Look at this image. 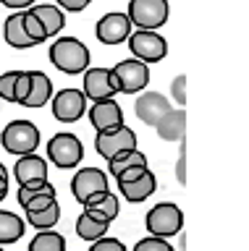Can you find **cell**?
<instances>
[{
    "label": "cell",
    "mask_w": 249,
    "mask_h": 251,
    "mask_svg": "<svg viewBox=\"0 0 249 251\" xmlns=\"http://www.w3.org/2000/svg\"><path fill=\"white\" fill-rule=\"evenodd\" d=\"M50 63L60 74H68V76L84 74L89 68V50L76 37H58L50 45Z\"/></svg>",
    "instance_id": "obj_1"
},
{
    "label": "cell",
    "mask_w": 249,
    "mask_h": 251,
    "mask_svg": "<svg viewBox=\"0 0 249 251\" xmlns=\"http://www.w3.org/2000/svg\"><path fill=\"white\" fill-rule=\"evenodd\" d=\"M0 144L11 154H29L40 147V128L32 121H11L0 133Z\"/></svg>",
    "instance_id": "obj_2"
},
{
    "label": "cell",
    "mask_w": 249,
    "mask_h": 251,
    "mask_svg": "<svg viewBox=\"0 0 249 251\" xmlns=\"http://www.w3.org/2000/svg\"><path fill=\"white\" fill-rule=\"evenodd\" d=\"M147 230L150 235H158V238H173V235L181 233L184 227V212L176 207L173 201H160L147 212Z\"/></svg>",
    "instance_id": "obj_3"
},
{
    "label": "cell",
    "mask_w": 249,
    "mask_h": 251,
    "mask_svg": "<svg viewBox=\"0 0 249 251\" xmlns=\"http://www.w3.org/2000/svg\"><path fill=\"white\" fill-rule=\"evenodd\" d=\"M48 160L60 170H71L76 168L82 160H84V147H82V139L76 133H55L50 141H48Z\"/></svg>",
    "instance_id": "obj_4"
},
{
    "label": "cell",
    "mask_w": 249,
    "mask_h": 251,
    "mask_svg": "<svg viewBox=\"0 0 249 251\" xmlns=\"http://www.w3.org/2000/svg\"><path fill=\"white\" fill-rule=\"evenodd\" d=\"M129 21L139 29H160L168 24L170 5L168 0H129Z\"/></svg>",
    "instance_id": "obj_5"
},
{
    "label": "cell",
    "mask_w": 249,
    "mask_h": 251,
    "mask_svg": "<svg viewBox=\"0 0 249 251\" xmlns=\"http://www.w3.org/2000/svg\"><path fill=\"white\" fill-rule=\"evenodd\" d=\"M129 50L142 63H158L168 55V42L158 29H137L129 34Z\"/></svg>",
    "instance_id": "obj_6"
},
{
    "label": "cell",
    "mask_w": 249,
    "mask_h": 251,
    "mask_svg": "<svg viewBox=\"0 0 249 251\" xmlns=\"http://www.w3.org/2000/svg\"><path fill=\"white\" fill-rule=\"evenodd\" d=\"M111 71L115 74L121 94H137L150 84V66L142 63L139 58H126V60H121L118 66H113Z\"/></svg>",
    "instance_id": "obj_7"
},
{
    "label": "cell",
    "mask_w": 249,
    "mask_h": 251,
    "mask_svg": "<svg viewBox=\"0 0 249 251\" xmlns=\"http://www.w3.org/2000/svg\"><path fill=\"white\" fill-rule=\"evenodd\" d=\"M134 147H137V133L129 126H121V128H113V131H97V136H95V149L105 160H113L115 154L134 149Z\"/></svg>",
    "instance_id": "obj_8"
},
{
    "label": "cell",
    "mask_w": 249,
    "mask_h": 251,
    "mask_svg": "<svg viewBox=\"0 0 249 251\" xmlns=\"http://www.w3.org/2000/svg\"><path fill=\"white\" fill-rule=\"evenodd\" d=\"M84 97L89 102L95 100H108L118 94V81L111 68H87L84 71V86H82Z\"/></svg>",
    "instance_id": "obj_9"
},
{
    "label": "cell",
    "mask_w": 249,
    "mask_h": 251,
    "mask_svg": "<svg viewBox=\"0 0 249 251\" xmlns=\"http://www.w3.org/2000/svg\"><path fill=\"white\" fill-rule=\"evenodd\" d=\"M50 100H53V115L60 123H76L87 113V97H84L82 89H63Z\"/></svg>",
    "instance_id": "obj_10"
},
{
    "label": "cell",
    "mask_w": 249,
    "mask_h": 251,
    "mask_svg": "<svg viewBox=\"0 0 249 251\" xmlns=\"http://www.w3.org/2000/svg\"><path fill=\"white\" fill-rule=\"evenodd\" d=\"M87 118L95 126V131H113V128H121L123 126V110L113 97L95 100L87 107Z\"/></svg>",
    "instance_id": "obj_11"
},
{
    "label": "cell",
    "mask_w": 249,
    "mask_h": 251,
    "mask_svg": "<svg viewBox=\"0 0 249 251\" xmlns=\"http://www.w3.org/2000/svg\"><path fill=\"white\" fill-rule=\"evenodd\" d=\"M105 188H108V173L100 168H82L71 178V194L79 204H84L92 194L105 191Z\"/></svg>",
    "instance_id": "obj_12"
},
{
    "label": "cell",
    "mask_w": 249,
    "mask_h": 251,
    "mask_svg": "<svg viewBox=\"0 0 249 251\" xmlns=\"http://www.w3.org/2000/svg\"><path fill=\"white\" fill-rule=\"evenodd\" d=\"M95 34L103 45H121V42H126L129 34H131V21H129L126 13H118V11L105 13L103 19L97 21Z\"/></svg>",
    "instance_id": "obj_13"
},
{
    "label": "cell",
    "mask_w": 249,
    "mask_h": 251,
    "mask_svg": "<svg viewBox=\"0 0 249 251\" xmlns=\"http://www.w3.org/2000/svg\"><path fill=\"white\" fill-rule=\"evenodd\" d=\"M168 110H173V107H170V100L166 97V94H160V92H144V94H139V100H137V105H134L137 118L142 123H147V126H158V121L168 113Z\"/></svg>",
    "instance_id": "obj_14"
},
{
    "label": "cell",
    "mask_w": 249,
    "mask_h": 251,
    "mask_svg": "<svg viewBox=\"0 0 249 251\" xmlns=\"http://www.w3.org/2000/svg\"><path fill=\"white\" fill-rule=\"evenodd\" d=\"M84 207H87V212L92 217H97V220H108V223H113L115 217H118V212H121V204H118V196H115L113 191H97V194H92L87 201H84Z\"/></svg>",
    "instance_id": "obj_15"
},
{
    "label": "cell",
    "mask_w": 249,
    "mask_h": 251,
    "mask_svg": "<svg viewBox=\"0 0 249 251\" xmlns=\"http://www.w3.org/2000/svg\"><path fill=\"white\" fill-rule=\"evenodd\" d=\"M118 188H121V196L129 204H142L144 199H150L158 191V178H155L152 170H147L142 178L131 180V183H118Z\"/></svg>",
    "instance_id": "obj_16"
},
{
    "label": "cell",
    "mask_w": 249,
    "mask_h": 251,
    "mask_svg": "<svg viewBox=\"0 0 249 251\" xmlns=\"http://www.w3.org/2000/svg\"><path fill=\"white\" fill-rule=\"evenodd\" d=\"M3 37H5V42H8L11 47H16V50H24V47H34L37 42L32 37L27 34V29H24V11H16V13H11L8 19L3 21Z\"/></svg>",
    "instance_id": "obj_17"
},
{
    "label": "cell",
    "mask_w": 249,
    "mask_h": 251,
    "mask_svg": "<svg viewBox=\"0 0 249 251\" xmlns=\"http://www.w3.org/2000/svg\"><path fill=\"white\" fill-rule=\"evenodd\" d=\"M53 97V81L42 71H29V94L21 107H42Z\"/></svg>",
    "instance_id": "obj_18"
},
{
    "label": "cell",
    "mask_w": 249,
    "mask_h": 251,
    "mask_svg": "<svg viewBox=\"0 0 249 251\" xmlns=\"http://www.w3.org/2000/svg\"><path fill=\"white\" fill-rule=\"evenodd\" d=\"M13 176H16L19 186L27 183V180H34V178H48V160L34 152L21 154L19 162L13 165Z\"/></svg>",
    "instance_id": "obj_19"
},
{
    "label": "cell",
    "mask_w": 249,
    "mask_h": 251,
    "mask_svg": "<svg viewBox=\"0 0 249 251\" xmlns=\"http://www.w3.org/2000/svg\"><path fill=\"white\" fill-rule=\"evenodd\" d=\"M155 131H158V136L163 141H181L186 133V113L184 110H168L158 121Z\"/></svg>",
    "instance_id": "obj_20"
},
{
    "label": "cell",
    "mask_w": 249,
    "mask_h": 251,
    "mask_svg": "<svg viewBox=\"0 0 249 251\" xmlns=\"http://www.w3.org/2000/svg\"><path fill=\"white\" fill-rule=\"evenodd\" d=\"M29 11H32L34 19L42 24L48 39L60 34V29L66 26V16H63V11H60L58 5H29Z\"/></svg>",
    "instance_id": "obj_21"
},
{
    "label": "cell",
    "mask_w": 249,
    "mask_h": 251,
    "mask_svg": "<svg viewBox=\"0 0 249 251\" xmlns=\"http://www.w3.org/2000/svg\"><path fill=\"white\" fill-rule=\"evenodd\" d=\"M27 220L19 217L16 212L0 209V246H8V243H16L21 235H24Z\"/></svg>",
    "instance_id": "obj_22"
},
{
    "label": "cell",
    "mask_w": 249,
    "mask_h": 251,
    "mask_svg": "<svg viewBox=\"0 0 249 251\" xmlns=\"http://www.w3.org/2000/svg\"><path fill=\"white\" fill-rule=\"evenodd\" d=\"M108 227H111V223L108 220H97L92 217L87 209L79 215V220H76V235L84 241H97L103 238V235H108Z\"/></svg>",
    "instance_id": "obj_23"
},
{
    "label": "cell",
    "mask_w": 249,
    "mask_h": 251,
    "mask_svg": "<svg viewBox=\"0 0 249 251\" xmlns=\"http://www.w3.org/2000/svg\"><path fill=\"white\" fill-rule=\"evenodd\" d=\"M27 225L37 227V230H48V227H55L58 220H60V207H58V199L48 204V207L37 209V212H27Z\"/></svg>",
    "instance_id": "obj_24"
},
{
    "label": "cell",
    "mask_w": 249,
    "mask_h": 251,
    "mask_svg": "<svg viewBox=\"0 0 249 251\" xmlns=\"http://www.w3.org/2000/svg\"><path fill=\"white\" fill-rule=\"evenodd\" d=\"M29 251H66V238L58 230H40L29 241Z\"/></svg>",
    "instance_id": "obj_25"
},
{
    "label": "cell",
    "mask_w": 249,
    "mask_h": 251,
    "mask_svg": "<svg viewBox=\"0 0 249 251\" xmlns=\"http://www.w3.org/2000/svg\"><path fill=\"white\" fill-rule=\"evenodd\" d=\"M131 165H147V154L142 152V149H126V152H121V154H115L113 160H108V173L115 178L121 170H126L131 168Z\"/></svg>",
    "instance_id": "obj_26"
},
{
    "label": "cell",
    "mask_w": 249,
    "mask_h": 251,
    "mask_svg": "<svg viewBox=\"0 0 249 251\" xmlns=\"http://www.w3.org/2000/svg\"><path fill=\"white\" fill-rule=\"evenodd\" d=\"M34 196H55V188H53V183L50 180H45V183L40 186V188H29V186H21L19 188V204L24 207V204L29 201V199H34Z\"/></svg>",
    "instance_id": "obj_27"
},
{
    "label": "cell",
    "mask_w": 249,
    "mask_h": 251,
    "mask_svg": "<svg viewBox=\"0 0 249 251\" xmlns=\"http://www.w3.org/2000/svg\"><path fill=\"white\" fill-rule=\"evenodd\" d=\"M134 251H176L170 246L168 238H158V235H147V238L134 243Z\"/></svg>",
    "instance_id": "obj_28"
},
{
    "label": "cell",
    "mask_w": 249,
    "mask_h": 251,
    "mask_svg": "<svg viewBox=\"0 0 249 251\" xmlns=\"http://www.w3.org/2000/svg\"><path fill=\"white\" fill-rule=\"evenodd\" d=\"M24 29H27V34L32 37V39H34L37 45H40V42H45V39H48V34H45V29H42V24H40V21L34 19V13L29 11V8L24 11Z\"/></svg>",
    "instance_id": "obj_29"
},
{
    "label": "cell",
    "mask_w": 249,
    "mask_h": 251,
    "mask_svg": "<svg viewBox=\"0 0 249 251\" xmlns=\"http://www.w3.org/2000/svg\"><path fill=\"white\" fill-rule=\"evenodd\" d=\"M21 71H8V74L0 76V100L5 102H13V84H16Z\"/></svg>",
    "instance_id": "obj_30"
},
{
    "label": "cell",
    "mask_w": 249,
    "mask_h": 251,
    "mask_svg": "<svg viewBox=\"0 0 249 251\" xmlns=\"http://www.w3.org/2000/svg\"><path fill=\"white\" fill-rule=\"evenodd\" d=\"M27 94H29V71H21L16 84H13V102H16V105H24Z\"/></svg>",
    "instance_id": "obj_31"
},
{
    "label": "cell",
    "mask_w": 249,
    "mask_h": 251,
    "mask_svg": "<svg viewBox=\"0 0 249 251\" xmlns=\"http://www.w3.org/2000/svg\"><path fill=\"white\" fill-rule=\"evenodd\" d=\"M89 251H126V246L118 238H111V235H103V238L92 241Z\"/></svg>",
    "instance_id": "obj_32"
},
{
    "label": "cell",
    "mask_w": 249,
    "mask_h": 251,
    "mask_svg": "<svg viewBox=\"0 0 249 251\" xmlns=\"http://www.w3.org/2000/svg\"><path fill=\"white\" fill-rule=\"evenodd\" d=\"M147 170H150V168H147V165H131V168L121 170L118 176H115V180H118V183H131V180L142 178V176H144Z\"/></svg>",
    "instance_id": "obj_33"
},
{
    "label": "cell",
    "mask_w": 249,
    "mask_h": 251,
    "mask_svg": "<svg viewBox=\"0 0 249 251\" xmlns=\"http://www.w3.org/2000/svg\"><path fill=\"white\" fill-rule=\"evenodd\" d=\"M170 94H173L176 105H186V76L178 74L173 78V84H170Z\"/></svg>",
    "instance_id": "obj_34"
},
{
    "label": "cell",
    "mask_w": 249,
    "mask_h": 251,
    "mask_svg": "<svg viewBox=\"0 0 249 251\" xmlns=\"http://www.w3.org/2000/svg\"><path fill=\"white\" fill-rule=\"evenodd\" d=\"M89 3H92V0H58V5L63 8V11H68V13H79Z\"/></svg>",
    "instance_id": "obj_35"
},
{
    "label": "cell",
    "mask_w": 249,
    "mask_h": 251,
    "mask_svg": "<svg viewBox=\"0 0 249 251\" xmlns=\"http://www.w3.org/2000/svg\"><path fill=\"white\" fill-rule=\"evenodd\" d=\"M176 178L178 183H186V149L181 147V154H178V162H176Z\"/></svg>",
    "instance_id": "obj_36"
},
{
    "label": "cell",
    "mask_w": 249,
    "mask_h": 251,
    "mask_svg": "<svg viewBox=\"0 0 249 251\" xmlns=\"http://www.w3.org/2000/svg\"><path fill=\"white\" fill-rule=\"evenodd\" d=\"M5 8H13V11H27L29 5H34V0H0Z\"/></svg>",
    "instance_id": "obj_37"
},
{
    "label": "cell",
    "mask_w": 249,
    "mask_h": 251,
    "mask_svg": "<svg viewBox=\"0 0 249 251\" xmlns=\"http://www.w3.org/2000/svg\"><path fill=\"white\" fill-rule=\"evenodd\" d=\"M0 194H8V178H0Z\"/></svg>",
    "instance_id": "obj_38"
},
{
    "label": "cell",
    "mask_w": 249,
    "mask_h": 251,
    "mask_svg": "<svg viewBox=\"0 0 249 251\" xmlns=\"http://www.w3.org/2000/svg\"><path fill=\"white\" fill-rule=\"evenodd\" d=\"M0 178H8V170H5L3 162H0Z\"/></svg>",
    "instance_id": "obj_39"
},
{
    "label": "cell",
    "mask_w": 249,
    "mask_h": 251,
    "mask_svg": "<svg viewBox=\"0 0 249 251\" xmlns=\"http://www.w3.org/2000/svg\"><path fill=\"white\" fill-rule=\"evenodd\" d=\"M5 196H8V194H0V201H3V199H5Z\"/></svg>",
    "instance_id": "obj_40"
},
{
    "label": "cell",
    "mask_w": 249,
    "mask_h": 251,
    "mask_svg": "<svg viewBox=\"0 0 249 251\" xmlns=\"http://www.w3.org/2000/svg\"><path fill=\"white\" fill-rule=\"evenodd\" d=\"M0 251H3V246H0Z\"/></svg>",
    "instance_id": "obj_41"
}]
</instances>
